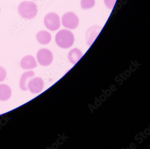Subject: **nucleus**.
Segmentation results:
<instances>
[{
	"instance_id": "f257e3e1",
	"label": "nucleus",
	"mask_w": 150,
	"mask_h": 149,
	"mask_svg": "<svg viewBox=\"0 0 150 149\" xmlns=\"http://www.w3.org/2000/svg\"><path fill=\"white\" fill-rule=\"evenodd\" d=\"M56 42L62 49H68L73 45L74 37L73 33L68 29H62L56 35Z\"/></svg>"
},
{
	"instance_id": "f03ea898",
	"label": "nucleus",
	"mask_w": 150,
	"mask_h": 149,
	"mask_svg": "<svg viewBox=\"0 0 150 149\" xmlns=\"http://www.w3.org/2000/svg\"><path fill=\"white\" fill-rule=\"evenodd\" d=\"M18 11L21 17L26 19H32L38 12L37 6L32 1H23L19 5Z\"/></svg>"
},
{
	"instance_id": "7ed1b4c3",
	"label": "nucleus",
	"mask_w": 150,
	"mask_h": 149,
	"mask_svg": "<svg viewBox=\"0 0 150 149\" xmlns=\"http://www.w3.org/2000/svg\"><path fill=\"white\" fill-rule=\"evenodd\" d=\"M44 22L45 27L52 32L57 31L61 27L60 18L54 12L47 14L44 17Z\"/></svg>"
},
{
	"instance_id": "20e7f679",
	"label": "nucleus",
	"mask_w": 150,
	"mask_h": 149,
	"mask_svg": "<svg viewBox=\"0 0 150 149\" xmlns=\"http://www.w3.org/2000/svg\"><path fill=\"white\" fill-rule=\"evenodd\" d=\"M62 20L63 26L69 29H75L79 25V18L73 12L65 13L62 17Z\"/></svg>"
},
{
	"instance_id": "39448f33",
	"label": "nucleus",
	"mask_w": 150,
	"mask_h": 149,
	"mask_svg": "<svg viewBox=\"0 0 150 149\" xmlns=\"http://www.w3.org/2000/svg\"><path fill=\"white\" fill-rule=\"evenodd\" d=\"M38 61L42 66H49L53 60V55L51 50L47 49H42L37 54Z\"/></svg>"
},
{
	"instance_id": "423d86ee",
	"label": "nucleus",
	"mask_w": 150,
	"mask_h": 149,
	"mask_svg": "<svg viewBox=\"0 0 150 149\" xmlns=\"http://www.w3.org/2000/svg\"><path fill=\"white\" fill-rule=\"evenodd\" d=\"M44 81L40 77L32 79L28 85V88L33 94H38L41 92L44 88Z\"/></svg>"
},
{
	"instance_id": "0eeeda50",
	"label": "nucleus",
	"mask_w": 150,
	"mask_h": 149,
	"mask_svg": "<svg viewBox=\"0 0 150 149\" xmlns=\"http://www.w3.org/2000/svg\"><path fill=\"white\" fill-rule=\"evenodd\" d=\"M101 29L102 27L99 26H93L88 29L86 35V42L88 45L89 46L92 45Z\"/></svg>"
},
{
	"instance_id": "6e6552de",
	"label": "nucleus",
	"mask_w": 150,
	"mask_h": 149,
	"mask_svg": "<svg viewBox=\"0 0 150 149\" xmlns=\"http://www.w3.org/2000/svg\"><path fill=\"white\" fill-rule=\"evenodd\" d=\"M21 67L23 69L29 70L37 67L35 58L32 55H27L22 58L21 62Z\"/></svg>"
},
{
	"instance_id": "1a4fd4ad",
	"label": "nucleus",
	"mask_w": 150,
	"mask_h": 149,
	"mask_svg": "<svg viewBox=\"0 0 150 149\" xmlns=\"http://www.w3.org/2000/svg\"><path fill=\"white\" fill-rule=\"evenodd\" d=\"M35 76V73L33 71H29L25 72L21 77L20 81V87L23 91L28 90V82Z\"/></svg>"
},
{
	"instance_id": "9d476101",
	"label": "nucleus",
	"mask_w": 150,
	"mask_h": 149,
	"mask_svg": "<svg viewBox=\"0 0 150 149\" xmlns=\"http://www.w3.org/2000/svg\"><path fill=\"white\" fill-rule=\"evenodd\" d=\"M83 55V53L80 49L74 48L71 49L69 53L68 58L71 64H75L80 60Z\"/></svg>"
},
{
	"instance_id": "9b49d317",
	"label": "nucleus",
	"mask_w": 150,
	"mask_h": 149,
	"mask_svg": "<svg viewBox=\"0 0 150 149\" xmlns=\"http://www.w3.org/2000/svg\"><path fill=\"white\" fill-rule=\"evenodd\" d=\"M11 89L6 84L0 85V101H6L9 100L11 96Z\"/></svg>"
},
{
	"instance_id": "f8f14e48",
	"label": "nucleus",
	"mask_w": 150,
	"mask_h": 149,
	"mask_svg": "<svg viewBox=\"0 0 150 149\" xmlns=\"http://www.w3.org/2000/svg\"><path fill=\"white\" fill-rule=\"evenodd\" d=\"M36 39L39 43L47 44L51 42L52 36L51 34L46 31H41L36 34Z\"/></svg>"
},
{
	"instance_id": "ddd939ff",
	"label": "nucleus",
	"mask_w": 150,
	"mask_h": 149,
	"mask_svg": "<svg viewBox=\"0 0 150 149\" xmlns=\"http://www.w3.org/2000/svg\"><path fill=\"white\" fill-rule=\"evenodd\" d=\"M80 4L83 10H88L94 6L95 0H81Z\"/></svg>"
},
{
	"instance_id": "4468645a",
	"label": "nucleus",
	"mask_w": 150,
	"mask_h": 149,
	"mask_svg": "<svg viewBox=\"0 0 150 149\" xmlns=\"http://www.w3.org/2000/svg\"><path fill=\"white\" fill-rule=\"evenodd\" d=\"M116 1L117 0H104V4L107 8L112 9L114 8Z\"/></svg>"
},
{
	"instance_id": "2eb2a0df",
	"label": "nucleus",
	"mask_w": 150,
	"mask_h": 149,
	"mask_svg": "<svg viewBox=\"0 0 150 149\" xmlns=\"http://www.w3.org/2000/svg\"><path fill=\"white\" fill-rule=\"evenodd\" d=\"M7 76V72L3 67L0 66V82L6 80Z\"/></svg>"
},
{
	"instance_id": "dca6fc26",
	"label": "nucleus",
	"mask_w": 150,
	"mask_h": 149,
	"mask_svg": "<svg viewBox=\"0 0 150 149\" xmlns=\"http://www.w3.org/2000/svg\"><path fill=\"white\" fill-rule=\"evenodd\" d=\"M0 13H1V8H0Z\"/></svg>"
},
{
	"instance_id": "f3484780",
	"label": "nucleus",
	"mask_w": 150,
	"mask_h": 149,
	"mask_svg": "<svg viewBox=\"0 0 150 149\" xmlns=\"http://www.w3.org/2000/svg\"><path fill=\"white\" fill-rule=\"evenodd\" d=\"M34 1H37V0H34Z\"/></svg>"
}]
</instances>
